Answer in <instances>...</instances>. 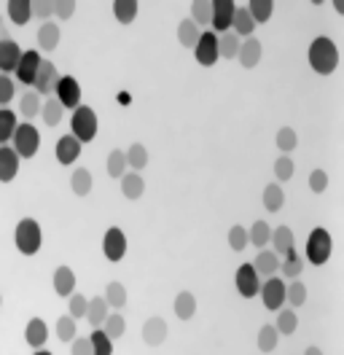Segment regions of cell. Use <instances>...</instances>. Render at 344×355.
<instances>
[{
  "label": "cell",
  "mask_w": 344,
  "mask_h": 355,
  "mask_svg": "<svg viewBox=\"0 0 344 355\" xmlns=\"http://www.w3.org/2000/svg\"><path fill=\"white\" fill-rule=\"evenodd\" d=\"M309 67L318 73V76H331L336 67H339V49L336 44L328 38V35H320L309 44Z\"/></svg>",
  "instance_id": "6da1fadb"
},
{
  "label": "cell",
  "mask_w": 344,
  "mask_h": 355,
  "mask_svg": "<svg viewBox=\"0 0 344 355\" xmlns=\"http://www.w3.org/2000/svg\"><path fill=\"white\" fill-rule=\"evenodd\" d=\"M14 245L22 256H35L43 245V229L35 218H22L14 229Z\"/></svg>",
  "instance_id": "7a4b0ae2"
},
{
  "label": "cell",
  "mask_w": 344,
  "mask_h": 355,
  "mask_svg": "<svg viewBox=\"0 0 344 355\" xmlns=\"http://www.w3.org/2000/svg\"><path fill=\"white\" fill-rule=\"evenodd\" d=\"M97 130H100V121H97V113L89 105H78L73 111V119H70V135L84 146V143H92L97 137Z\"/></svg>",
  "instance_id": "3957f363"
},
{
  "label": "cell",
  "mask_w": 344,
  "mask_h": 355,
  "mask_svg": "<svg viewBox=\"0 0 344 355\" xmlns=\"http://www.w3.org/2000/svg\"><path fill=\"white\" fill-rule=\"evenodd\" d=\"M304 253H307V261H309L312 266L328 264V259H331V253H334V240H331L328 229H322V226L312 229L309 237H307Z\"/></svg>",
  "instance_id": "277c9868"
},
{
  "label": "cell",
  "mask_w": 344,
  "mask_h": 355,
  "mask_svg": "<svg viewBox=\"0 0 344 355\" xmlns=\"http://www.w3.org/2000/svg\"><path fill=\"white\" fill-rule=\"evenodd\" d=\"M8 146L19 154V159H33V156L38 154V148H41V132H38V127H33L30 121H22Z\"/></svg>",
  "instance_id": "5b68a950"
},
{
  "label": "cell",
  "mask_w": 344,
  "mask_h": 355,
  "mask_svg": "<svg viewBox=\"0 0 344 355\" xmlns=\"http://www.w3.org/2000/svg\"><path fill=\"white\" fill-rule=\"evenodd\" d=\"M54 97L60 100L64 111H76L81 105V84L73 78V76H60L57 89H54Z\"/></svg>",
  "instance_id": "8992f818"
},
{
  "label": "cell",
  "mask_w": 344,
  "mask_h": 355,
  "mask_svg": "<svg viewBox=\"0 0 344 355\" xmlns=\"http://www.w3.org/2000/svg\"><path fill=\"white\" fill-rule=\"evenodd\" d=\"M103 256H105L108 261H113V264L127 256V234L119 226H110L103 234Z\"/></svg>",
  "instance_id": "52a82bcc"
},
{
  "label": "cell",
  "mask_w": 344,
  "mask_h": 355,
  "mask_svg": "<svg viewBox=\"0 0 344 355\" xmlns=\"http://www.w3.org/2000/svg\"><path fill=\"white\" fill-rule=\"evenodd\" d=\"M261 302H264V307L272 312H280L282 310V304H285V283L280 280L277 275L275 277H266L264 283H261Z\"/></svg>",
  "instance_id": "ba28073f"
},
{
  "label": "cell",
  "mask_w": 344,
  "mask_h": 355,
  "mask_svg": "<svg viewBox=\"0 0 344 355\" xmlns=\"http://www.w3.org/2000/svg\"><path fill=\"white\" fill-rule=\"evenodd\" d=\"M234 286H237V293L242 296V299H253L258 296V291H261V277H258V272L253 269V264H239L234 275Z\"/></svg>",
  "instance_id": "9c48e42d"
},
{
  "label": "cell",
  "mask_w": 344,
  "mask_h": 355,
  "mask_svg": "<svg viewBox=\"0 0 344 355\" xmlns=\"http://www.w3.org/2000/svg\"><path fill=\"white\" fill-rule=\"evenodd\" d=\"M41 51L38 49H27V51H22V60H19V67H17V78H19L24 87H33L35 84V76H38V70H41Z\"/></svg>",
  "instance_id": "30bf717a"
},
{
  "label": "cell",
  "mask_w": 344,
  "mask_h": 355,
  "mask_svg": "<svg viewBox=\"0 0 344 355\" xmlns=\"http://www.w3.org/2000/svg\"><path fill=\"white\" fill-rule=\"evenodd\" d=\"M194 57L202 67H213L221 57H218V35L215 33H205L199 35V41L194 46Z\"/></svg>",
  "instance_id": "8fae6325"
},
{
  "label": "cell",
  "mask_w": 344,
  "mask_h": 355,
  "mask_svg": "<svg viewBox=\"0 0 344 355\" xmlns=\"http://www.w3.org/2000/svg\"><path fill=\"white\" fill-rule=\"evenodd\" d=\"M57 81H60V70L54 62L43 60L41 70L35 76V84H33V92H38L41 97H54V89H57Z\"/></svg>",
  "instance_id": "7c38bea8"
},
{
  "label": "cell",
  "mask_w": 344,
  "mask_h": 355,
  "mask_svg": "<svg viewBox=\"0 0 344 355\" xmlns=\"http://www.w3.org/2000/svg\"><path fill=\"white\" fill-rule=\"evenodd\" d=\"M237 3L234 0H213V33H229L232 22H234Z\"/></svg>",
  "instance_id": "4fadbf2b"
},
{
  "label": "cell",
  "mask_w": 344,
  "mask_h": 355,
  "mask_svg": "<svg viewBox=\"0 0 344 355\" xmlns=\"http://www.w3.org/2000/svg\"><path fill=\"white\" fill-rule=\"evenodd\" d=\"M22 60V49L17 41L11 38H0V73L8 76V73H17Z\"/></svg>",
  "instance_id": "5bb4252c"
},
{
  "label": "cell",
  "mask_w": 344,
  "mask_h": 355,
  "mask_svg": "<svg viewBox=\"0 0 344 355\" xmlns=\"http://www.w3.org/2000/svg\"><path fill=\"white\" fill-rule=\"evenodd\" d=\"M19 154L11 146H0V183H11L19 175Z\"/></svg>",
  "instance_id": "9a60e30c"
},
{
  "label": "cell",
  "mask_w": 344,
  "mask_h": 355,
  "mask_svg": "<svg viewBox=\"0 0 344 355\" xmlns=\"http://www.w3.org/2000/svg\"><path fill=\"white\" fill-rule=\"evenodd\" d=\"M167 323H164V318H159V315H153L148 318L146 323H143V342L148 345V347H159L164 339H167Z\"/></svg>",
  "instance_id": "2e32d148"
},
{
  "label": "cell",
  "mask_w": 344,
  "mask_h": 355,
  "mask_svg": "<svg viewBox=\"0 0 344 355\" xmlns=\"http://www.w3.org/2000/svg\"><path fill=\"white\" fill-rule=\"evenodd\" d=\"M250 264L258 272V277H275L280 272V256L272 248H264V250H258V256Z\"/></svg>",
  "instance_id": "e0dca14e"
},
{
  "label": "cell",
  "mask_w": 344,
  "mask_h": 355,
  "mask_svg": "<svg viewBox=\"0 0 344 355\" xmlns=\"http://www.w3.org/2000/svg\"><path fill=\"white\" fill-rule=\"evenodd\" d=\"M54 156H57V162L60 164H73L78 156H81V143L73 137V135H62L60 140H57V146H54Z\"/></svg>",
  "instance_id": "ac0fdd59"
},
{
  "label": "cell",
  "mask_w": 344,
  "mask_h": 355,
  "mask_svg": "<svg viewBox=\"0 0 344 355\" xmlns=\"http://www.w3.org/2000/svg\"><path fill=\"white\" fill-rule=\"evenodd\" d=\"M24 342L33 347V350H43L46 342H49V326L43 323V318H33L24 329Z\"/></svg>",
  "instance_id": "d6986e66"
},
{
  "label": "cell",
  "mask_w": 344,
  "mask_h": 355,
  "mask_svg": "<svg viewBox=\"0 0 344 355\" xmlns=\"http://www.w3.org/2000/svg\"><path fill=\"white\" fill-rule=\"evenodd\" d=\"M261 51H264V46L258 38H245L242 44H239V51H237V60H239V65L242 67H256L261 62Z\"/></svg>",
  "instance_id": "ffe728a7"
},
{
  "label": "cell",
  "mask_w": 344,
  "mask_h": 355,
  "mask_svg": "<svg viewBox=\"0 0 344 355\" xmlns=\"http://www.w3.org/2000/svg\"><path fill=\"white\" fill-rule=\"evenodd\" d=\"M54 291H57V296H73L76 293V272L70 269V266H57L54 269Z\"/></svg>",
  "instance_id": "44dd1931"
},
{
  "label": "cell",
  "mask_w": 344,
  "mask_h": 355,
  "mask_svg": "<svg viewBox=\"0 0 344 355\" xmlns=\"http://www.w3.org/2000/svg\"><path fill=\"white\" fill-rule=\"evenodd\" d=\"M232 33H234L239 41L253 38V33H256V22L250 19V14H248V8H245V6H237L234 22H232Z\"/></svg>",
  "instance_id": "7402d4cb"
},
{
  "label": "cell",
  "mask_w": 344,
  "mask_h": 355,
  "mask_svg": "<svg viewBox=\"0 0 344 355\" xmlns=\"http://www.w3.org/2000/svg\"><path fill=\"white\" fill-rule=\"evenodd\" d=\"M269 245H272V250L277 253L280 259H282V256H288L291 250H296V248H293V232H291L288 226H277V229H272V240H269Z\"/></svg>",
  "instance_id": "603a6c76"
},
{
  "label": "cell",
  "mask_w": 344,
  "mask_h": 355,
  "mask_svg": "<svg viewBox=\"0 0 344 355\" xmlns=\"http://www.w3.org/2000/svg\"><path fill=\"white\" fill-rule=\"evenodd\" d=\"M6 11H8V19L11 22L24 27V24L33 19V0H8Z\"/></svg>",
  "instance_id": "cb8c5ba5"
},
{
  "label": "cell",
  "mask_w": 344,
  "mask_h": 355,
  "mask_svg": "<svg viewBox=\"0 0 344 355\" xmlns=\"http://www.w3.org/2000/svg\"><path fill=\"white\" fill-rule=\"evenodd\" d=\"M172 310H175V315L180 320H191L194 315H196V296H194L191 291H180L175 296V302H172Z\"/></svg>",
  "instance_id": "d4e9b609"
},
{
  "label": "cell",
  "mask_w": 344,
  "mask_h": 355,
  "mask_svg": "<svg viewBox=\"0 0 344 355\" xmlns=\"http://www.w3.org/2000/svg\"><path fill=\"white\" fill-rule=\"evenodd\" d=\"M86 320L92 329H103V323L108 320V302L103 296H94L89 299V307H86Z\"/></svg>",
  "instance_id": "484cf974"
},
{
  "label": "cell",
  "mask_w": 344,
  "mask_h": 355,
  "mask_svg": "<svg viewBox=\"0 0 344 355\" xmlns=\"http://www.w3.org/2000/svg\"><path fill=\"white\" fill-rule=\"evenodd\" d=\"M143 191H146V180H143V175L127 170V175L121 178V194H124L127 200H140Z\"/></svg>",
  "instance_id": "4316f807"
},
{
  "label": "cell",
  "mask_w": 344,
  "mask_h": 355,
  "mask_svg": "<svg viewBox=\"0 0 344 355\" xmlns=\"http://www.w3.org/2000/svg\"><path fill=\"white\" fill-rule=\"evenodd\" d=\"M113 17H116V22L121 24H132L137 19V11H140V6H137V0H113Z\"/></svg>",
  "instance_id": "83f0119b"
},
{
  "label": "cell",
  "mask_w": 344,
  "mask_h": 355,
  "mask_svg": "<svg viewBox=\"0 0 344 355\" xmlns=\"http://www.w3.org/2000/svg\"><path fill=\"white\" fill-rule=\"evenodd\" d=\"M35 38H38V49L41 51H54L60 46V27L54 22H43Z\"/></svg>",
  "instance_id": "f1b7e54d"
},
{
  "label": "cell",
  "mask_w": 344,
  "mask_h": 355,
  "mask_svg": "<svg viewBox=\"0 0 344 355\" xmlns=\"http://www.w3.org/2000/svg\"><path fill=\"white\" fill-rule=\"evenodd\" d=\"M19 127V119L11 108H0V146H8Z\"/></svg>",
  "instance_id": "f546056e"
},
{
  "label": "cell",
  "mask_w": 344,
  "mask_h": 355,
  "mask_svg": "<svg viewBox=\"0 0 344 355\" xmlns=\"http://www.w3.org/2000/svg\"><path fill=\"white\" fill-rule=\"evenodd\" d=\"M41 108H43V100L38 92H24L19 97V113L22 119H35V116H41Z\"/></svg>",
  "instance_id": "4dcf8cb0"
},
{
  "label": "cell",
  "mask_w": 344,
  "mask_h": 355,
  "mask_svg": "<svg viewBox=\"0 0 344 355\" xmlns=\"http://www.w3.org/2000/svg\"><path fill=\"white\" fill-rule=\"evenodd\" d=\"M103 299L108 302V307H113V310H124L127 307V288L119 283V280H113V283H108L105 286V293H103Z\"/></svg>",
  "instance_id": "1f68e13d"
},
{
  "label": "cell",
  "mask_w": 344,
  "mask_h": 355,
  "mask_svg": "<svg viewBox=\"0 0 344 355\" xmlns=\"http://www.w3.org/2000/svg\"><path fill=\"white\" fill-rule=\"evenodd\" d=\"M41 116H43V124H46V127H57V124L64 119V108L60 105L57 97H46V100H43Z\"/></svg>",
  "instance_id": "d6a6232c"
},
{
  "label": "cell",
  "mask_w": 344,
  "mask_h": 355,
  "mask_svg": "<svg viewBox=\"0 0 344 355\" xmlns=\"http://www.w3.org/2000/svg\"><path fill=\"white\" fill-rule=\"evenodd\" d=\"M199 30L207 27L213 19V0H194L191 3V17H189Z\"/></svg>",
  "instance_id": "836d02e7"
},
{
  "label": "cell",
  "mask_w": 344,
  "mask_h": 355,
  "mask_svg": "<svg viewBox=\"0 0 344 355\" xmlns=\"http://www.w3.org/2000/svg\"><path fill=\"white\" fill-rule=\"evenodd\" d=\"M70 186H73V194L76 197H89L92 194V186H94V178L86 167H78L73 178H70Z\"/></svg>",
  "instance_id": "e575fe53"
},
{
  "label": "cell",
  "mask_w": 344,
  "mask_h": 355,
  "mask_svg": "<svg viewBox=\"0 0 344 355\" xmlns=\"http://www.w3.org/2000/svg\"><path fill=\"white\" fill-rule=\"evenodd\" d=\"M124 156H127V167L132 173H140L148 164V148L143 143H132L129 151H124Z\"/></svg>",
  "instance_id": "d590c367"
},
{
  "label": "cell",
  "mask_w": 344,
  "mask_h": 355,
  "mask_svg": "<svg viewBox=\"0 0 344 355\" xmlns=\"http://www.w3.org/2000/svg\"><path fill=\"white\" fill-rule=\"evenodd\" d=\"M248 14H250V19L256 24H264L272 19V11H275V3L272 0H250L248 6Z\"/></svg>",
  "instance_id": "8d00e7d4"
},
{
  "label": "cell",
  "mask_w": 344,
  "mask_h": 355,
  "mask_svg": "<svg viewBox=\"0 0 344 355\" xmlns=\"http://www.w3.org/2000/svg\"><path fill=\"white\" fill-rule=\"evenodd\" d=\"M301 269H304V259H301V253H296V250H291L288 256L280 259V272H282L288 280H299Z\"/></svg>",
  "instance_id": "74e56055"
},
{
  "label": "cell",
  "mask_w": 344,
  "mask_h": 355,
  "mask_svg": "<svg viewBox=\"0 0 344 355\" xmlns=\"http://www.w3.org/2000/svg\"><path fill=\"white\" fill-rule=\"evenodd\" d=\"M127 156H124V151H110L108 154V162H105V173L110 178H116V180H121V178L127 175Z\"/></svg>",
  "instance_id": "f35d334b"
},
{
  "label": "cell",
  "mask_w": 344,
  "mask_h": 355,
  "mask_svg": "<svg viewBox=\"0 0 344 355\" xmlns=\"http://www.w3.org/2000/svg\"><path fill=\"white\" fill-rule=\"evenodd\" d=\"M239 44H242V41L237 38L232 30H229V33H221V35H218V57H223V60H237Z\"/></svg>",
  "instance_id": "ab89813d"
},
{
  "label": "cell",
  "mask_w": 344,
  "mask_h": 355,
  "mask_svg": "<svg viewBox=\"0 0 344 355\" xmlns=\"http://www.w3.org/2000/svg\"><path fill=\"white\" fill-rule=\"evenodd\" d=\"M282 205H285V191H282V186H280V183H269V186L264 189V207H266L269 213H280Z\"/></svg>",
  "instance_id": "60d3db41"
},
{
  "label": "cell",
  "mask_w": 344,
  "mask_h": 355,
  "mask_svg": "<svg viewBox=\"0 0 344 355\" xmlns=\"http://www.w3.org/2000/svg\"><path fill=\"white\" fill-rule=\"evenodd\" d=\"M272 240V226L266 221H256L250 229H248V243L256 245V248H266Z\"/></svg>",
  "instance_id": "b9f144b4"
},
{
  "label": "cell",
  "mask_w": 344,
  "mask_h": 355,
  "mask_svg": "<svg viewBox=\"0 0 344 355\" xmlns=\"http://www.w3.org/2000/svg\"><path fill=\"white\" fill-rule=\"evenodd\" d=\"M275 329H277L280 336H291V334H296V329H299V315H296L293 310H280Z\"/></svg>",
  "instance_id": "7bdbcfd3"
},
{
  "label": "cell",
  "mask_w": 344,
  "mask_h": 355,
  "mask_svg": "<svg viewBox=\"0 0 344 355\" xmlns=\"http://www.w3.org/2000/svg\"><path fill=\"white\" fill-rule=\"evenodd\" d=\"M199 35H202V30H199L191 19H183V22L178 24V41H180V46L194 49V46H196V41H199Z\"/></svg>",
  "instance_id": "ee69618b"
},
{
  "label": "cell",
  "mask_w": 344,
  "mask_h": 355,
  "mask_svg": "<svg viewBox=\"0 0 344 355\" xmlns=\"http://www.w3.org/2000/svg\"><path fill=\"white\" fill-rule=\"evenodd\" d=\"M258 350L261 353H272L275 347H277V342H280V334L277 329L272 326V323H266V326H261V331H258Z\"/></svg>",
  "instance_id": "f6af8a7d"
},
{
  "label": "cell",
  "mask_w": 344,
  "mask_h": 355,
  "mask_svg": "<svg viewBox=\"0 0 344 355\" xmlns=\"http://www.w3.org/2000/svg\"><path fill=\"white\" fill-rule=\"evenodd\" d=\"M103 331L116 342V339H121L124 336V331H127V320H124V315L121 312H110L108 315V320L103 323Z\"/></svg>",
  "instance_id": "bcb514c9"
},
{
  "label": "cell",
  "mask_w": 344,
  "mask_h": 355,
  "mask_svg": "<svg viewBox=\"0 0 344 355\" xmlns=\"http://www.w3.org/2000/svg\"><path fill=\"white\" fill-rule=\"evenodd\" d=\"M89 342H92V353L94 355H113V339L103 329H94L89 334Z\"/></svg>",
  "instance_id": "7dc6e473"
},
{
  "label": "cell",
  "mask_w": 344,
  "mask_h": 355,
  "mask_svg": "<svg viewBox=\"0 0 344 355\" xmlns=\"http://www.w3.org/2000/svg\"><path fill=\"white\" fill-rule=\"evenodd\" d=\"M285 302L296 310V307H301L304 302H307V286L301 283V280H291L288 286H285Z\"/></svg>",
  "instance_id": "c3c4849f"
},
{
  "label": "cell",
  "mask_w": 344,
  "mask_h": 355,
  "mask_svg": "<svg viewBox=\"0 0 344 355\" xmlns=\"http://www.w3.org/2000/svg\"><path fill=\"white\" fill-rule=\"evenodd\" d=\"M76 334H78L76 320H73L70 315H62V318L57 320V336H60V342H73V339H76Z\"/></svg>",
  "instance_id": "681fc988"
},
{
  "label": "cell",
  "mask_w": 344,
  "mask_h": 355,
  "mask_svg": "<svg viewBox=\"0 0 344 355\" xmlns=\"http://www.w3.org/2000/svg\"><path fill=\"white\" fill-rule=\"evenodd\" d=\"M296 146H299L296 130H291V127H282V130L277 132V148L282 151V154H291Z\"/></svg>",
  "instance_id": "f907efd6"
},
{
  "label": "cell",
  "mask_w": 344,
  "mask_h": 355,
  "mask_svg": "<svg viewBox=\"0 0 344 355\" xmlns=\"http://www.w3.org/2000/svg\"><path fill=\"white\" fill-rule=\"evenodd\" d=\"M248 245H250L248 243V229H245V226H239V223H234V226L229 229V248L239 253V250H245Z\"/></svg>",
  "instance_id": "816d5d0a"
},
{
  "label": "cell",
  "mask_w": 344,
  "mask_h": 355,
  "mask_svg": "<svg viewBox=\"0 0 344 355\" xmlns=\"http://www.w3.org/2000/svg\"><path fill=\"white\" fill-rule=\"evenodd\" d=\"M86 307H89V302H86L84 293H73V296L67 299V310H70V318H73V320L86 318Z\"/></svg>",
  "instance_id": "f5cc1de1"
},
{
  "label": "cell",
  "mask_w": 344,
  "mask_h": 355,
  "mask_svg": "<svg viewBox=\"0 0 344 355\" xmlns=\"http://www.w3.org/2000/svg\"><path fill=\"white\" fill-rule=\"evenodd\" d=\"M14 97H17V84H14L8 76L0 73V108H6Z\"/></svg>",
  "instance_id": "db71d44e"
},
{
  "label": "cell",
  "mask_w": 344,
  "mask_h": 355,
  "mask_svg": "<svg viewBox=\"0 0 344 355\" xmlns=\"http://www.w3.org/2000/svg\"><path fill=\"white\" fill-rule=\"evenodd\" d=\"M275 175H277L280 183L293 178V159L291 156H280L277 162H275Z\"/></svg>",
  "instance_id": "11a10c76"
},
{
  "label": "cell",
  "mask_w": 344,
  "mask_h": 355,
  "mask_svg": "<svg viewBox=\"0 0 344 355\" xmlns=\"http://www.w3.org/2000/svg\"><path fill=\"white\" fill-rule=\"evenodd\" d=\"M309 189H312L315 194H322V191L328 189V173H325V170H312V175H309Z\"/></svg>",
  "instance_id": "9f6ffc18"
},
{
  "label": "cell",
  "mask_w": 344,
  "mask_h": 355,
  "mask_svg": "<svg viewBox=\"0 0 344 355\" xmlns=\"http://www.w3.org/2000/svg\"><path fill=\"white\" fill-rule=\"evenodd\" d=\"M51 14H54V0H38V3H33V17L49 22Z\"/></svg>",
  "instance_id": "6f0895ef"
},
{
  "label": "cell",
  "mask_w": 344,
  "mask_h": 355,
  "mask_svg": "<svg viewBox=\"0 0 344 355\" xmlns=\"http://www.w3.org/2000/svg\"><path fill=\"white\" fill-rule=\"evenodd\" d=\"M73 14H76V3H73V0H57V3H54V17H57V19H70V17H73Z\"/></svg>",
  "instance_id": "680465c9"
},
{
  "label": "cell",
  "mask_w": 344,
  "mask_h": 355,
  "mask_svg": "<svg viewBox=\"0 0 344 355\" xmlns=\"http://www.w3.org/2000/svg\"><path fill=\"white\" fill-rule=\"evenodd\" d=\"M70 355H94L92 353V342H89V336H76V339L70 342Z\"/></svg>",
  "instance_id": "91938a15"
},
{
  "label": "cell",
  "mask_w": 344,
  "mask_h": 355,
  "mask_svg": "<svg viewBox=\"0 0 344 355\" xmlns=\"http://www.w3.org/2000/svg\"><path fill=\"white\" fill-rule=\"evenodd\" d=\"M304 355H322V350H320V347H307V350H304Z\"/></svg>",
  "instance_id": "94428289"
},
{
  "label": "cell",
  "mask_w": 344,
  "mask_h": 355,
  "mask_svg": "<svg viewBox=\"0 0 344 355\" xmlns=\"http://www.w3.org/2000/svg\"><path fill=\"white\" fill-rule=\"evenodd\" d=\"M334 8H336L339 14H344V0H334Z\"/></svg>",
  "instance_id": "6125c7cd"
},
{
  "label": "cell",
  "mask_w": 344,
  "mask_h": 355,
  "mask_svg": "<svg viewBox=\"0 0 344 355\" xmlns=\"http://www.w3.org/2000/svg\"><path fill=\"white\" fill-rule=\"evenodd\" d=\"M33 355H54V353H49V350L43 347V350H35V353H33Z\"/></svg>",
  "instance_id": "be15d7a7"
},
{
  "label": "cell",
  "mask_w": 344,
  "mask_h": 355,
  "mask_svg": "<svg viewBox=\"0 0 344 355\" xmlns=\"http://www.w3.org/2000/svg\"><path fill=\"white\" fill-rule=\"evenodd\" d=\"M0 304H3V296H0Z\"/></svg>",
  "instance_id": "e7e4bbea"
}]
</instances>
